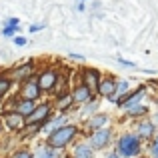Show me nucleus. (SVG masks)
<instances>
[{"mask_svg":"<svg viewBox=\"0 0 158 158\" xmlns=\"http://www.w3.org/2000/svg\"><path fill=\"white\" fill-rule=\"evenodd\" d=\"M74 134H76V128H74V126H60V128H56L54 132H50L48 144L54 146V148H62V146H66V144L74 138Z\"/></svg>","mask_w":158,"mask_h":158,"instance_id":"nucleus-1","label":"nucleus"},{"mask_svg":"<svg viewBox=\"0 0 158 158\" xmlns=\"http://www.w3.org/2000/svg\"><path fill=\"white\" fill-rule=\"evenodd\" d=\"M140 152V140L138 136L134 134H126L120 138L118 142V154L122 158H130V156H136Z\"/></svg>","mask_w":158,"mask_h":158,"instance_id":"nucleus-2","label":"nucleus"},{"mask_svg":"<svg viewBox=\"0 0 158 158\" xmlns=\"http://www.w3.org/2000/svg\"><path fill=\"white\" fill-rule=\"evenodd\" d=\"M48 116H50V106L48 104H40L38 108L34 106V110L26 116L28 124H40V122H46Z\"/></svg>","mask_w":158,"mask_h":158,"instance_id":"nucleus-3","label":"nucleus"},{"mask_svg":"<svg viewBox=\"0 0 158 158\" xmlns=\"http://www.w3.org/2000/svg\"><path fill=\"white\" fill-rule=\"evenodd\" d=\"M24 120H26V116L20 114L18 110L16 112H6V114H4V122H6V126L10 128V130H20V128L24 126Z\"/></svg>","mask_w":158,"mask_h":158,"instance_id":"nucleus-4","label":"nucleus"},{"mask_svg":"<svg viewBox=\"0 0 158 158\" xmlns=\"http://www.w3.org/2000/svg\"><path fill=\"white\" fill-rule=\"evenodd\" d=\"M108 140H110V130H106V128H98L96 132L92 134V138H90V144H92V148H104L108 146Z\"/></svg>","mask_w":158,"mask_h":158,"instance_id":"nucleus-5","label":"nucleus"},{"mask_svg":"<svg viewBox=\"0 0 158 158\" xmlns=\"http://www.w3.org/2000/svg\"><path fill=\"white\" fill-rule=\"evenodd\" d=\"M40 94V86H38V80H26L22 86V96L28 98V100H36Z\"/></svg>","mask_w":158,"mask_h":158,"instance_id":"nucleus-6","label":"nucleus"},{"mask_svg":"<svg viewBox=\"0 0 158 158\" xmlns=\"http://www.w3.org/2000/svg\"><path fill=\"white\" fill-rule=\"evenodd\" d=\"M54 84H56V72H52V70H46V72L40 74V78H38L40 90H52Z\"/></svg>","mask_w":158,"mask_h":158,"instance_id":"nucleus-7","label":"nucleus"},{"mask_svg":"<svg viewBox=\"0 0 158 158\" xmlns=\"http://www.w3.org/2000/svg\"><path fill=\"white\" fill-rule=\"evenodd\" d=\"M72 98L76 102H90V98H92V90H90L86 84L76 86V88H74V92H72Z\"/></svg>","mask_w":158,"mask_h":158,"instance_id":"nucleus-8","label":"nucleus"},{"mask_svg":"<svg viewBox=\"0 0 158 158\" xmlns=\"http://www.w3.org/2000/svg\"><path fill=\"white\" fill-rule=\"evenodd\" d=\"M98 92H100L102 96H114V92H116V82L110 80V78L100 80V82H98Z\"/></svg>","mask_w":158,"mask_h":158,"instance_id":"nucleus-9","label":"nucleus"},{"mask_svg":"<svg viewBox=\"0 0 158 158\" xmlns=\"http://www.w3.org/2000/svg\"><path fill=\"white\" fill-rule=\"evenodd\" d=\"M98 82H100V78H98V72L92 68L84 70V84L88 86L90 90H96L98 88Z\"/></svg>","mask_w":158,"mask_h":158,"instance_id":"nucleus-10","label":"nucleus"},{"mask_svg":"<svg viewBox=\"0 0 158 158\" xmlns=\"http://www.w3.org/2000/svg\"><path fill=\"white\" fill-rule=\"evenodd\" d=\"M60 126H64V116H60V118H54V120H50L48 124H44V126H42V132L50 134V132H54L56 128H60Z\"/></svg>","mask_w":158,"mask_h":158,"instance_id":"nucleus-11","label":"nucleus"},{"mask_svg":"<svg viewBox=\"0 0 158 158\" xmlns=\"http://www.w3.org/2000/svg\"><path fill=\"white\" fill-rule=\"evenodd\" d=\"M74 158H92V148L86 146V144L76 146L74 148Z\"/></svg>","mask_w":158,"mask_h":158,"instance_id":"nucleus-12","label":"nucleus"},{"mask_svg":"<svg viewBox=\"0 0 158 158\" xmlns=\"http://www.w3.org/2000/svg\"><path fill=\"white\" fill-rule=\"evenodd\" d=\"M106 122H108V116H104V114H98V116H94V118H90L88 126L92 128V130H98V128H100L102 124H106Z\"/></svg>","mask_w":158,"mask_h":158,"instance_id":"nucleus-13","label":"nucleus"},{"mask_svg":"<svg viewBox=\"0 0 158 158\" xmlns=\"http://www.w3.org/2000/svg\"><path fill=\"white\" fill-rule=\"evenodd\" d=\"M32 110H34V102L28 100V98H24V100L18 104V112H20V114H24V116H28Z\"/></svg>","mask_w":158,"mask_h":158,"instance_id":"nucleus-14","label":"nucleus"},{"mask_svg":"<svg viewBox=\"0 0 158 158\" xmlns=\"http://www.w3.org/2000/svg\"><path fill=\"white\" fill-rule=\"evenodd\" d=\"M152 130H154V124H152V122H142V124L138 126V132H140L142 136H150Z\"/></svg>","mask_w":158,"mask_h":158,"instance_id":"nucleus-15","label":"nucleus"},{"mask_svg":"<svg viewBox=\"0 0 158 158\" xmlns=\"http://www.w3.org/2000/svg\"><path fill=\"white\" fill-rule=\"evenodd\" d=\"M72 102H74L72 96H58V106H60V110H66Z\"/></svg>","mask_w":158,"mask_h":158,"instance_id":"nucleus-16","label":"nucleus"},{"mask_svg":"<svg viewBox=\"0 0 158 158\" xmlns=\"http://www.w3.org/2000/svg\"><path fill=\"white\" fill-rule=\"evenodd\" d=\"M32 158H52V150L48 146H40L38 152H36V156H32Z\"/></svg>","mask_w":158,"mask_h":158,"instance_id":"nucleus-17","label":"nucleus"},{"mask_svg":"<svg viewBox=\"0 0 158 158\" xmlns=\"http://www.w3.org/2000/svg\"><path fill=\"white\" fill-rule=\"evenodd\" d=\"M144 112H146V108L144 106H140V104H136V106H128V114L130 116H140V114H144Z\"/></svg>","mask_w":158,"mask_h":158,"instance_id":"nucleus-18","label":"nucleus"},{"mask_svg":"<svg viewBox=\"0 0 158 158\" xmlns=\"http://www.w3.org/2000/svg\"><path fill=\"white\" fill-rule=\"evenodd\" d=\"M8 90H10V80L0 76V96H2V94H6Z\"/></svg>","mask_w":158,"mask_h":158,"instance_id":"nucleus-19","label":"nucleus"},{"mask_svg":"<svg viewBox=\"0 0 158 158\" xmlns=\"http://www.w3.org/2000/svg\"><path fill=\"white\" fill-rule=\"evenodd\" d=\"M116 92L124 96V94L128 92V82H124V80H122V82H116Z\"/></svg>","mask_w":158,"mask_h":158,"instance_id":"nucleus-20","label":"nucleus"},{"mask_svg":"<svg viewBox=\"0 0 158 158\" xmlns=\"http://www.w3.org/2000/svg\"><path fill=\"white\" fill-rule=\"evenodd\" d=\"M96 108H98V102H90V104L86 106L84 110H82V114L86 116V114H90V112H94V110H96Z\"/></svg>","mask_w":158,"mask_h":158,"instance_id":"nucleus-21","label":"nucleus"},{"mask_svg":"<svg viewBox=\"0 0 158 158\" xmlns=\"http://www.w3.org/2000/svg\"><path fill=\"white\" fill-rule=\"evenodd\" d=\"M12 158H32V154H30L28 150H18V152H16V154L12 156Z\"/></svg>","mask_w":158,"mask_h":158,"instance_id":"nucleus-22","label":"nucleus"},{"mask_svg":"<svg viewBox=\"0 0 158 158\" xmlns=\"http://www.w3.org/2000/svg\"><path fill=\"white\" fill-rule=\"evenodd\" d=\"M32 70V64H28V66H22V68L16 72V76H22V74H26V72H30Z\"/></svg>","mask_w":158,"mask_h":158,"instance_id":"nucleus-23","label":"nucleus"},{"mask_svg":"<svg viewBox=\"0 0 158 158\" xmlns=\"http://www.w3.org/2000/svg\"><path fill=\"white\" fill-rule=\"evenodd\" d=\"M14 30H16V26H6L2 34H4V36H12V34H14Z\"/></svg>","mask_w":158,"mask_h":158,"instance_id":"nucleus-24","label":"nucleus"},{"mask_svg":"<svg viewBox=\"0 0 158 158\" xmlns=\"http://www.w3.org/2000/svg\"><path fill=\"white\" fill-rule=\"evenodd\" d=\"M118 62H120V64H124V66H128V68H134V62H130V60H124V58H118Z\"/></svg>","mask_w":158,"mask_h":158,"instance_id":"nucleus-25","label":"nucleus"},{"mask_svg":"<svg viewBox=\"0 0 158 158\" xmlns=\"http://www.w3.org/2000/svg\"><path fill=\"white\" fill-rule=\"evenodd\" d=\"M14 42L18 44V46H24V44H26L28 40H26V38H22V36H16V38H14Z\"/></svg>","mask_w":158,"mask_h":158,"instance_id":"nucleus-26","label":"nucleus"},{"mask_svg":"<svg viewBox=\"0 0 158 158\" xmlns=\"http://www.w3.org/2000/svg\"><path fill=\"white\" fill-rule=\"evenodd\" d=\"M152 154H154V156H158V136H156L154 144H152Z\"/></svg>","mask_w":158,"mask_h":158,"instance_id":"nucleus-27","label":"nucleus"},{"mask_svg":"<svg viewBox=\"0 0 158 158\" xmlns=\"http://www.w3.org/2000/svg\"><path fill=\"white\" fill-rule=\"evenodd\" d=\"M8 26H18V18H10L8 20Z\"/></svg>","mask_w":158,"mask_h":158,"instance_id":"nucleus-28","label":"nucleus"},{"mask_svg":"<svg viewBox=\"0 0 158 158\" xmlns=\"http://www.w3.org/2000/svg\"><path fill=\"white\" fill-rule=\"evenodd\" d=\"M108 158H122L120 154H108Z\"/></svg>","mask_w":158,"mask_h":158,"instance_id":"nucleus-29","label":"nucleus"},{"mask_svg":"<svg viewBox=\"0 0 158 158\" xmlns=\"http://www.w3.org/2000/svg\"><path fill=\"white\" fill-rule=\"evenodd\" d=\"M154 158H158V156H154Z\"/></svg>","mask_w":158,"mask_h":158,"instance_id":"nucleus-30","label":"nucleus"}]
</instances>
